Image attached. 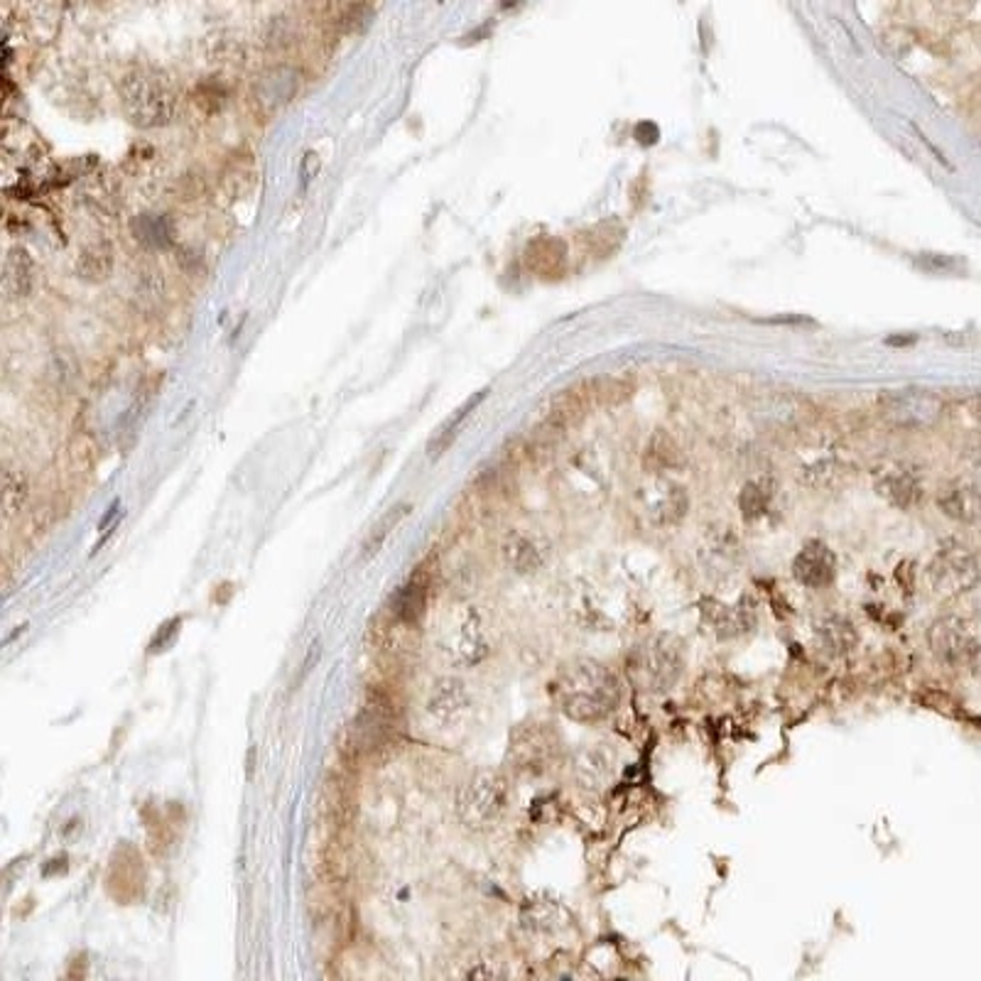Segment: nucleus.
Here are the masks:
<instances>
[{
	"label": "nucleus",
	"mask_w": 981,
	"mask_h": 981,
	"mask_svg": "<svg viewBox=\"0 0 981 981\" xmlns=\"http://www.w3.org/2000/svg\"><path fill=\"white\" fill-rule=\"evenodd\" d=\"M555 700L569 719L594 724L606 719L621 702V685L604 663L574 661L559 673Z\"/></svg>",
	"instance_id": "1"
},
{
	"label": "nucleus",
	"mask_w": 981,
	"mask_h": 981,
	"mask_svg": "<svg viewBox=\"0 0 981 981\" xmlns=\"http://www.w3.org/2000/svg\"><path fill=\"white\" fill-rule=\"evenodd\" d=\"M123 113L141 128H162L177 116V92L160 69L133 66L118 82Z\"/></svg>",
	"instance_id": "2"
},
{
	"label": "nucleus",
	"mask_w": 981,
	"mask_h": 981,
	"mask_svg": "<svg viewBox=\"0 0 981 981\" xmlns=\"http://www.w3.org/2000/svg\"><path fill=\"white\" fill-rule=\"evenodd\" d=\"M508 808V780L496 771H481L457 792V818L471 832H486Z\"/></svg>",
	"instance_id": "3"
},
{
	"label": "nucleus",
	"mask_w": 981,
	"mask_h": 981,
	"mask_svg": "<svg viewBox=\"0 0 981 981\" xmlns=\"http://www.w3.org/2000/svg\"><path fill=\"white\" fill-rule=\"evenodd\" d=\"M981 582V562L974 549L949 540L942 543L928 565V584L937 596H961Z\"/></svg>",
	"instance_id": "4"
},
{
	"label": "nucleus",
	"mask_w": 981,
	"mask_h": 981,
	"mask_svg": "<svg viewBox=\"0 0 981 981\" xmlns=\"http://www.w3.org/2000/svg\"><path fill=\"white\" fill-rule=\"evenodd\" d=\"M685 670V643L675 633H657L635 655V673L651 692L673 690Z\"/></svg>",
	"instance_id": "5"
},
{
	"label": "nucleus",
	"mask_w": 981,
	"mask_h": 981,
	"mask_svg": "<svg viewBox=\"0 0 981 981\" xmlns=\"http://www.w3.org/2000/svg\"><path fill=\"white\" fill-rule=\"evenodd\" d=\"M928 645L942 665H967L974 647L979 645L977 628L967 616L942 614L928 628Z\"/></svg>",
	"instance_id": "6"
},
{
	"label": "nucleus",
	"mask_w": 981,
	"mask_h": 981,
	"mask_svg": "<svg viewBox=\"0 0 981 981\" xmlns=\"http://www.w3.org/2000/svg\"><path fill=\"white\" fill-rule=\"evenodd\" d=\"M942 410L945 405H942L940 396L918 388L893 390L881 400V415L900 429L932 427L942 417Z\"/></svg>",
	"instance_id": "7"
},
{
	"label": "nucleus",
	"mask_w": 981,
	"mask_h": 981,
	"mask_svg": "<svg viewBox=\"0 0 981 981\" xmlns=\"http://www.w3.org/2000/svg\"><path fill=\"white\" fill-rule=\"evenodd\" d=\"M638 504H641L645 518L653 525H677L687 516L690 508V498L687 491L665 476H653L638 494Z\"/></svg>",
	"instance_id": "8"
},
{
	"label": "nucleus",
	"mask_w": 981,
	"mask_h": 981,
	"mask_svg": "<svg viewBox=\"0 0 981 981\" xmlns=\"http://www.w3.org/2000/svg\"><path fill=\"white\" fill-rule=\"evenodd\" d=\"M741 557L743 549L731 528L712 525L704 530L700 547H697V559H700L706 574L716 579L734 577V572L741 565Z\"/></svg>",
	"instance_id": "9"
},
{
	"label": "nucleus",
	"mask_w": 981,
	"mask_h": 981,
	"mask_svg": "<svg viewBox=\"0 0 981 981\" xmlns=\"http://www.w3.org/2000/svg\"><path fill=\"white\" fill-rule=\"evenodd\" d=\"M873 488L883 500L903 510L918 506L922 494H925L920 471L910 464H903V461H888V464L873 471Z\"/></svg>",
	"instance_id": "10"
},
{
	"label": "nucleus",
	"mask_w": 981,
	"mask_h": 981,
	"mask_svg": "<svg viewBox=\"0 0 981 981\" xmlns=\"http://www.w3.org/2000/svg\"><path fill=\"white\" fill-rule=\"evenodd\" d=\"M702 616L716 638H724V641L726 638H741L751 633L755 621H759V602L751 594H743L734 606L706 598L702 602Z\"/></svg>",
	"instance_id": "11"
},
{
	"label": "nucleus",
	"mask_w": 981,
	"mask_h": 981,
	"mask_svg": "<svg viewBox=\"0 0 981 981\" xmlns=\"http://www.w3.org/2000/svg\"><path fill=\"white\" fill-rule=\"evenodd\" d=\"M396 734V710H392L388 700L383 697H368V702L363 704L361 714L356 716V741L361 749H378L386 741L392 739Z\"/></svg>",
	"instance_id": "12"
},
{
	"label": "nucleus",
	"mask_w": 981,
	"mask_h": 981,
	"mask_svg": "<svg viewBox=\"0 0 981 981\" xmlns=\"http://www.w3.org/2000/svg\"><path fill=\"white\" fill-rule=\"evenodd\" d=\"M937 508L955 523H981V486L967 479L949 481L937 491Z\"/></svg>",
	"instance_id": "13"
},
{
	"label": "nucleus",
	"mask_w": 981,
	"mask_h": 981,
	"mask_svg": "<svg viewBox=\"0 0 981 981\" xmlns=\"http://www.w3.org/2000/svg\"><path fill=\"white\" fill-rule=\"evenodd\" d=\"M834 574H837V557L820 540H812V543L804 545L792 559V577L808 589L829 586L834 582Z\"/></svg>",
	"instance_id": "14"
},
{
	"label": "nucleus",
	"mask_w": 981,
	"mask_h": 981,
	"mask_svg": "<svg viewBox=\"0 0 981 981\" xmlns=\"http://www.w3.org/2000/svg\"><path fill=\"white\" fill-rule=\"evenodd\" d=\"M445 651L457 665H476L488 653L486 635L481 631L476 611H467L459 618L455 631L445 635Z\"/></svg>",
	"instance_id": "15"
},
{
	"label": "nucleus",
	"mask_w": 981,
	"mask_h": 981,
	"mask_svg": "<svg viewBox=\"0 0 981 981\" xmlns=\"http://www.w3.org/2000/svg\"><path fill=\"white\" fill-rule=\"evenodd\" d=\"M471 697L467 685L459 677H441L435 682L432 692L427 697V714L435 716L437 722L449 724L457 722L461 714L469 710Z\"/></svg>",
	"instance_id": "16"
},
{
	"label": "nucleus",
	"mask_w": 981,
	"mask_h": 981,
	"mask_svg": "<svg viewBox=\"0 0 981 981\" xmlns=\"http://www.w3.org/2000/svg\"><path fill=\"white\" fill-rule=\"evenodd\" d=\"M814 638H818V645L822 651L832 657L849 655L859 643L857 626H853L849 616H844L839 611L824 614L820 621L814 623Z\"/></svg>",
	"instance_id": "17"
},
{
	"label": "nucleus",
	"mask_w": 981,
	"mask_h": 981,
	"mask_svg": "<svg viewBox=\"0 0 981 981\" xmlns=\"http://www.w3.org/2000/svg\"><path fill=\"white\" fill-rule=\"evenodd\" d=\"M427 598H429V579L417 569V572L392 594L390 598L392 616H396L400 623L415 626L427 611Z\"/></svg>",
	"instance_id": "18"
},
{
	"label": "nucleus",
	"mask_w": 981,
	"mask_h": 981,
	"mask_svg": "<svg viewBox=\"0 0 981 981\" xmlns=\"http://www.w3.org/2000/svg\"><path fill=\"white\" fill-rule=\"evenodd\" d=\"M500 553H504L506 565L513 569V572H518V574H533V572H537V569L543 567L545 559H547L545 547L540 545L535 537H530L525 533H518V530H513V533L506 535L504 545H500Z\"/></svg>",
	"instance_id": "19"
},
{
	"label": "nucleus",
	"mask_w": 981,
	"mask_h": 981,
	"mask_svg": "<svg viewBox=\"0 0 981 981\" xmlns=\"http://www.w3.org/2000/svg\"><path fill=\"white\" fill-rule=\"evenodd\" d=\"M520 920L530 932H557L567 925V910L557 898L540 893L525 900Z\"/></svg>",
	"instance_id": "20"
},
{
	"label": "nucleus",
	"mask_w": 981,
	"mask_h": 981,
	"mask_svg": "<svg viewBox=\"0 0 981 981\" xmlns=\"http://www.w3.org/2000/svg\"><path fill=\"white\" fill-rule=\"evenodd\" d=\"M35 284V263L25 249H10L3 265V292L8 300H25Z\"/></svg>",
	"instance_id": "21"
},
{
	"label": "nucleus",
	"mask_w": 981,
	"mask_h": 981,
	"mask_svg": "<svg viewBox=\"0 0 981 981\" xmlns=\"http://www.w3.org/2000/svg\"><path fill=\"white\" fill-rule=\"evenodd\" d=\"M574 775L582 788L602 792L614 780V761L604 749H586L577 755Z\"/></svg>",
	"instance_id": "22"
},
{
	"label": "nucleus",
	"mask_w": 981,
	"mask_h": 981,
	"mask_svg": "<svg viewBox=\"0 0 981 981\" xmlns=\"http://www.w3.org/2000/svg\"><path fill=\"white\" fill-rule=\"evenodd\" d=\"M113 270V249L106 241L88 243L76 261L78 278L86 282H104Z\"/></svg>",
	"instance_id": "23"
},
{
	"label": "nucleus",
	"mask_w": 981,
	"mask_h": 981,
	"mask_svg": "<svg viewBox=\"0 0 981 981\" xmlns=\"http://www.w3.org/2000/svg\"><path fill=\"white\" fill-rule=\"evenodd\" d=\"M775 498V481L771 476L751 479L749 484H743L739 494V508L746 520H759L768 516Z\"/></svg>",
	"instance_id": "24"
},
{
	"label": "nucleus",
	"mask_w": 981,
	"mask_h": 981,
	"mask_svg": "<svg viewBox=\"0 0 981 981\" xmlns=\"http://www.w3.org/2000/svg\"><path fill=\"white\" fill-rule=\"evenodd\" d=\"M408 513H410V504H396L378 518V523L371 528L368 537L363 540V547H361L363 562H368V559H373L380 553V547L386 545L388 535L402 523V518H405Z\"/></svg>",
	"instance_id": "25"
},
{
	"label": "nucleus",
	"mask_w": 981,
	"mask_h": 981,
	"mask_svg": "<svg viewBox=\"0 0 981 981\" xmlns=\"http://www.w3.org/2000/svg\"><path fill=\"white\" fill-rule=\"evenodd\" d=\"M131 231L135 241H141L147 249H167L172 243V223L162 214H141L131 221Z\"/></svg>",
	"instance_id": "26"
},
{
	"label": "nucleus",
	"mask_w": 981,
	"mask_h": 981,
	"mask_svg": "<svg viewBox=\"0 0 981 981\" xmlns=\"http://www.w3.org/2000/svg\"><path fill=\"white\" fill-rule=\"evenodd\" d=\"M298 86V76H294L290 69H270L268 74L261 76V98L258 104H270V108H278L280 104L290 101V96Z\"/></svg>",
	"instance_id": "27"
},
{
	"label": "nucleus",
	"mask_w": 981,
	"mask_h": 981,
	"mask_svg": "<svg viewBox=\"0 0 981 981\" xmlns=\"http://www.w3.org/2000/svg\"><path fill=\"white\" fill-rule=\"evenodd\" d=\"M484 398H486V390L476 392V396H474V398H471V400H467V402H464V405H461V408H459V410L455 412V415H451V417H449V420L445 422V425H441V427L437 429L435 439H432V441H429V447H427V449H429V457H432V459H437V457H441V455H445V451L449 449V445H451V441H455V439H457V435H459V427H461V425H464V420H467V415H469V412H471V410H474V408L479 405V402H481V400H484Z\"/></svg>",
	"instance_id": "28"
},
{
	"label": "nucleus",
	"mask_w": 981,
	"mask_h": 981,
	"mask_svg": "<svg viewBox=\"0 0 981 981\" xmlns=\"http://www.w3.org/2000/svg\"><path fill=\"white\" fill-rule=\"evenodd\" d=\"M528 265L535 272L553 275L559 272L565 265V245L555 239H540L528 249Z\"/></svg>",
	"instance_id": "29"
},
{
	"label": "nucleus",
	"mask_w": 981,
	"mask_h": 981,
	"mask_svg": "<svg viewBox=\"0 0 981 981\" xmlns=\"http://www.w3.org/2000/svg\"><path fill=\"white\" fill-rule=\"evenodd\" d=\"M29 496L27 476L20 469H5L3 474V513L5 518H15L25 508Z\"/></svg>",
	"instance_id": "30"
},
{
	"label": "nucleus",
	"mask_w": 981,
	"mask_h": 981,
	"mask_svg": "<svg viewBox=\"0 0 981 981\" xmlns=\"http://www.w3.org/2000/svg\"><path fill=\"white\" fill-rule=\"evenodd\" d=\"M677 461H680V451H677L675 441L667 439L663 432L655 435V439H651V445L645 449V469L651 471V474L653 471L655 474H663L665 469L675 467Z\"/></svg>",
	"instance_id": "31"
},
{
	"label": "nucleus",
	"mask_w": 981,
	"mask_h": 981,
	"mask_svg": "<svg viewBox=\"0 0 981 981\" xmlns=\"http://www.w3.org/2000/svg\"><path fill=\"white\" fill-rule=\"evenodd\" d=\"M165 294L162 272L155 268H145L137 275V298L141 302H157Z\"/></svg>",
	"instance_id": "32"
},
{
	"label": "nucleus",
	"mask_w": 981,
	"mask_h": 981,
	"mask_svg": "<svg viewBox=\"0 0 981 981\" xmlns=\"http://www.w3.org/2000/svg\"><path fill=\"white\" fill-rule=\"evenodd\" d=\"M180 626H182V618H167V621L157 628V633L153 635L150 645H147V653L157 655V653L167 651V647L177 641V635H180Z\"/></svg>",
	"instance_id": "33"
},
{
	"label": "nucleus",
	"mask_w": 981,
	"mask_h": 981,
	"mask_svg": "<svg viewBox=\"0 0 981 981\" xmlns=\"http://www.w3.org/2000/svg\"><path fill=\"white\" fill-rule=\"evenodd\" d=\"M464 981H508V979H506L504 969H500V967L491 965V961H481V965L469 969V974L464 977Z\"/></svg>",
	"instance_id": "34"
},
{
	"label": "nucleus",
	"mask_w": 981,
	"mask_h": 981,
	"mask_svg": "<svg viewBox=\"0 0 981 981\" xmlns=\"http://www.w3.org/2000/svg\"><path fill=\"white\" fill-rule=\"evenodd\" d=\"M284 25H288V17H272L268 35H265V39H268L272 47H284V45L292 43V39H290L292 29H284Z\"/></svg>",
	"instance_id": "35"
},
{
	"label": "nucleus",
	"mask_w": 981,
	"mask_h": 981,
	"mask_svg": "<svg viewBox=\"0 0 981 981\" xmlns=\"http://www.w3.org/2000/svg\"><path fill=\"white\" fill-rule=\"evenodd\" d=\"M84 977H86V957L78 955V957H74L72 961H69L64 981H84Z\"/></svg>",
	"instance_id": "36"
},
{
	"label": "nucleus",
	"mask_w": 981,
	"mask_h": 981,
	"mask_svg": "<svg viewBox=\"0 0 981 981\" xmlns=\"http://www.w3.org/2000/svg\"><path fill=\"white\" fill-rule=\"evenodd\" d=\"M965 667L969 670V675L974 677V680L981 685V643L974 647V653H971V657H969Z\"/></svg>",
	"instance_id": "37"
},
{
	"label": "nucleus",
	"mask_w": 981,
	"mask_h": 981,
	"mask_svg": "<svg viewBox=\"0 0 981 981\" xmlns=\"http://www.w3.org/2000/svg\"><path fill=\"white\" fill-rule=\"evenodd\" d=\"M974 415L981 420V398L974 402Z\"/></svg>",
	"instance_id": "38"
}]
</instances>
